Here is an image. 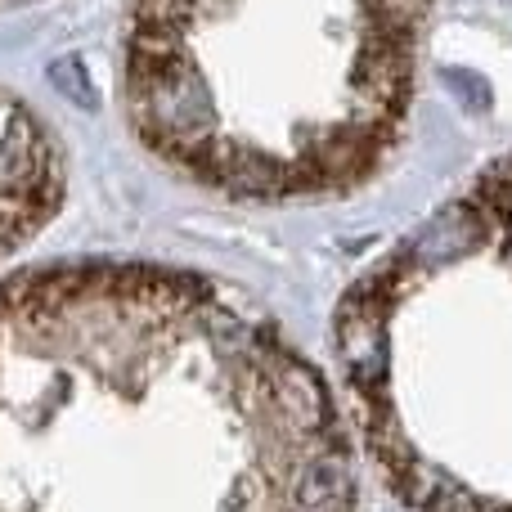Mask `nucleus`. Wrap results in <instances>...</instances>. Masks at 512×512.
Returning a JSON list of instances; mask_svg holds the SVG:
<instances>
[{
  "mask_svg": "<svg viewBox=\"0 0 512 512\" xmlns=\"http://www.w3.org/2000/svg\"><path fill=\"white\" fill-rule=\"evenodd\" d=\"M346 427L297 342L212 274L0 279V512H355Z\"/></svg>",
  "mask_w": 512,
  "mask_h": 512,
  "instance_id": "obj_1",
  "label": "nucleus"
},
{
  "mask_svg": "<svg viewBox=\"0 0 512 512\" xmlns=\"http://www.w3.org/2000/svg\"><path fill=\"white\" fill-rule=\"evenodd\" d=\"M63 189V144L41 113L0 90V256L54 221Z\"/></svg>",
  "mask_w": 512,
  "mask_h": 512,
  "instance_id": "obj_4",
  "label": "nucleus"
},
{
  "mask_svg": "<svg viewBox=\"0 0 512 512\" xmlns=\"http://www.w3.org/2000/svg\"><path fill=\"white\" fill-rule=\"evenodd\" d=\"M23 5H36V0H0V14H9V9H23Z\"/></svg>",
  "mask_w": 512,
  "mask_h": 512,
  "instance_id": "obj_5",
  "label": "nucleus"
},
{
  "mask_svg": "<svg viewBox=\"0 0 512 512\" xmlns=\"http://www.w3.org/2000/svg\"><path fill=\"white\" fill-rule=\"evenodd\" d=\"M432 0H131L135 140L225 203H324L405 135Z\"/></svg>",
  "mask_w": 512,
  "mask_h": 512,
  "instance_id": "obj_2",
  "label": "nucleus"
},
{
  "mask_svg": "<svg viewBox=\"0 0 512 512\" xmlns=\"http://www.w3.org/2000/svg\"><path fill=\"white\" fill-rule=\"evenodd\" d=\"M346 423L409 512H512V153L342 292Z\"/></svg>",
  "mask_w": 512,
  "mask_h": 512,
  "instance_id": "obj_3",
  "label": "nucleus"
}]
</instances>
